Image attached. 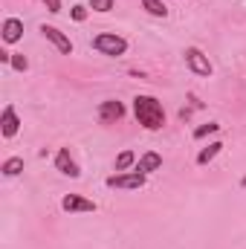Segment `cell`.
Returning a JSON list of instances; mask_svg holds the SVG:
<instances>
[{"instance_id": "obj_1", "label": "cell", "mask_w": 246, "mask_h": 249, "mask_svg": "<svg viewBox=\"0 0 246 249\" xmlns=\"http://www.w3.org/2000/svg\"><path fill=\"white\" fill-rule=\"evenodd\" d=\"M133 113L139 124L145 130H159L165 124V110H162V102L154 99V96H136L133 99Z\"/></svg>"}, {"instance_id": "obj_2", "label": "cell", "mask_w": 246, "mask_h": 249, "mask_svg": "<svg viewBox=\"0 0 246 249\" xmlns=\"http://www.w3.org/2000/svg\"><path fill=\"white\" fill-rule=\"evenodd\" d=\"M93 50H96V53H102V55L119 58V55L127 53V41H124L122 35H116V32H102V35H96V38H93Z\"/></svg>"}, {"instance_id": "obj_3", "label": "cell", "mask_w": 246, "mask_h": 249, "mask_svg": "<svg viewBox=\"0 0 246 249\" xmlns=\"http://www.w3.org/2000/svg\"><path fill=\"white\" fill-rule=\"evenodd\" d=\"M185 64H188V70L194 72V75H211L214 72V67L209 61V55L200 50V47H185Z\"/></svg>"}, {"instance_id": "obj_4", "label": "cell", "mask_w": 246, "mask_h": 249, "mask_svg": "<svg viewBox=\"0 0 246 249\" xmlns=\"http://www.w3.org/2000/svg\"><path fill=\"white\" fill-rule=\"evenodd\" d=\"M105 183H107V188H122V191H139V188L145 186V174H139V171H130V174H113V177H107Z\"/></svg>"}, {"instance_id": "obj_5", "label": "cell", "mask_w": 246, "mask_h": 249, "mask_svg": "<svg viewBox=\"0 0 246 249\" xmlns=\"http://www.w3.org/2000/svg\"><path fill=\"white\" fill-rule=\"evenodd\" d=\"M41 35H44V38H47V41H50V44H53V47H55L61 55H70V53H72V41L64 35L58 26H50V23H44V26H41Z\"/></svg>"}, {"instance_id": "obj_6", "label": "cell", "mask_w": 246, "mask_h": 249, "mask_svg": "<svg viewBox=\"0 0 246 249\" xmlns=\"http://www.w3.org/2000/svg\"><path fill=\"white\" fill-rule=\"evenodd\" d=\"M55 168L61 171L64 177H70V180H78V177H81V168H78V162L72 160L70 148H61V151L55 154Z\"/></svg>"}, {"instance_id": "obj_7", "label": "cell", "mask_w": 246, "mask_h": 249, "mask_svg": "<svg viewBox=\"0 0 246 249\" xmlns=\"http://www.w3.org/2000/svg\"><path fill=\"white\" fill-rule=\"evenodd\" d=\"M18 130H20L18 110H15L12 105H6V107H3V116H0V133H3V139H12Z\"/></svg>"}, {"instance_id": "obj_8", "label": "cell", "mask_w": 246, "mask_h": 249, "mask_svg": "<svg viewBox=\"0 0 246 249\" xmlns=\"http://www.w3.org/2000/svg\"><path fill=\"white\" fill-rule=\"evenodd\" d=\"M124 116V105L122 102H116V99H107V102H102L99 105V122H116V119H122Z\"/></svg>"}, {"instance_id": "obj_9", "label": "cell", "mask_w": 246, "mask_h": 249, "mask_svg": "<svg viewBox=\"0 0 246 249\" xmlns=\"http://www.w3.org/2000/svg\"><path fill=\"white\" fill-rule=\"evenodd\" d=\"M0 35H3L6 44H18L23 38V20L20 18H6L3 26H0Z\"/></svg>"}, {"instance_id": "obj_10", "label": "cell", "mask_w": 246, "mask_h": 249, "mask_svg": "<svg viewBox=\"0 0 246 249\" xmlns=\"http://www.w3.org/2000/svg\"><path fill=\"white\" fill-rule=\"evenodd\" d=\"M61 209L64 212H96L99 206H96L93 200L81 197V194H67V197L61 200Z\"/></svg>"}, {"instance_id": "obj_11", "label": "cell", "mask_w": 246, "mask_h": 249, "mask_svg": "<svg viewBox=\"0 0 246 249\" xmlns=\"http://www.w3.org/2000/svg\"><path fill=\"white\" fill-rule=\"evenodd\" d=\"M159 168H162V157H159L157 151H148V154H142V157L136 160V171L145 174V177H148L151 171H159Z\"/></svg>"}, {"instance_id": "obj_12", "label": "cell", "mask_w": 246, "mask_h": 249, "mask_svg": "<svg viewBox=\"0 0 246 249\" xmlns=\"http://www.w3.org/2000/svg\"><path fill=\"white\" fill-rule=\"evenodd\" d=\"M220 151H223V142H211L209 148H203V151L197 154V165H209V162H211Z\"/></svg>"}, {"instance_id": "obj_13", "label": "cell", "mask_w": 246, "mask_h": 249, "mask_svg": "<svg viewBox=\"0 0 246 249\" xmlns=\"http://www.w3.org/2000/svg\"><path fill=\"white\" fill-rule=\"evenodd\" d=\"M0 171H3V177H18L23 171V157H9Z\"/></svg>"}, {"instance_id": "obj_14", "label": "cell", "mask_w": 246, "mask_h": 249, "mask_svg": "<svg viewBox=\"0 0 246 249\" xmlns=\"http://www.w3.org/2000/svg\"><path fill=\"white\" fill-rule=\"evenodd\" d=\"M142 6H145V12L154 15V18H168V6H165L162 0H142Z\"/></svg>"}, {"instance_id": "obj_15", "label": "cell", "mask_w": 246, "mask_h": 249, "mask_svg": "<svg viewBox=\"0 0 246 249\" xmlns=\"http://www.w3.org/2000/svg\"><path fill=\"white\" fill-rule=\"evenodd\" d=\"M130 165H136V154H133V151H122V154L116 157V171H127Z\"/></svg>"}, {"instance_id": "obj_16", "label": "cell", "mask_w": 246, "mask_h": 249, "mask_svg": "<svg viewBox=\"0 0 246 249\" xmlns=\"http://www.w3.org/2000/svg\"><path fill=\"white\" fill-rule=\"evenodd\" d=\"M217 130H220V124H217V122L200 124V127H197V130H194V139H206V136H209V133H217Z\"/></svg>"}, {"instance_id": "obj_17", "label": "cell", "mask_w": 246, "mask_h": 249, "mask_svg": "<svg viewBox=\"0 0 246 249\" xmlns=\"http://www.w3.org/2000/svg\"><path fill=\"white\" fill-rule=\"evenodd\" d=\"M113 3H116V0H90V9H93V12H102V15H107V12L113 9Z\"/></svg>"}, {"instance_id": "obj_18", "label": "cell", "mask_w": 246, "mask_h": 249, "mask_svg": "<svg viewBox=\"0 0 246 249\" xmlns=\"http://www.w3.org/2000/svg\"><path fill=\"white\" fill-rule=\"evenodd\" d=\"M12 70H18V72H26V70H29V61H26V58H23V55H18V53H12Z\"/></svg>"}, {"instance_id": "obj_19", "label": "cell", "mask_w": 246, "mask_h": 249, "mask_svg": "<svg viewBox=\"0 0 246 249\" xmlns=\"http://www.w3.org/2000/svg\"><path fill=\"white\" fill-rule=\"evenodd\" d=\"M70 15H72V20H78V23H81V20L87 18V9H84V6H72V9H70Z\"/></svg>"}, {"instance_id": "obj_20", "label": "cell", "mask_w": 246, "mask_h": 249, "mask_svg": "<svg viewBox=\"0 0 246 249\" xmlns=\"http://www.w3.org/2000/svg\"><path fill=\"white\" fill-rule=\"evenodd\" d=\"M44 3H47V9H50L53 15H58V12H61V0H44Z\"/></svg>"}]
</instances>
